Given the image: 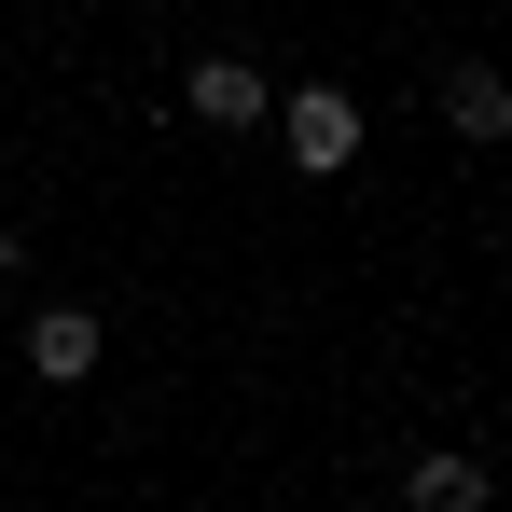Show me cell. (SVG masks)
<instances>
[{"label":"cell","mask_w":512,"mask_h":512,"mask_svg":"<svg viewBox=\"0 0 512 512\" xmlns=\"http://www.w3.org/2000/svg\"><path fill=\"white\" fill-rule=\"evenodd\" d=\"M277 125H291V167H305V180H333L346 153H360V97H333V84H291Z\"/></svg>","instance_id":"cell-1"},{"label":"cell","mask_w":512,"mask_h":512,"mask_svg":"<svg viewBox=\"0 0 512 512\" xmlns=\"http://www.w3.org/2000/svg\"><path fill=\"white\" fill-rule=\"evenodd\" d=\"M180 111H194V125H263L277 84H263L250 56H194V70H180Z\"/></svg>","instance_id":"cell-2"},{"label":"cell","mask_w":512,"mask_h":512,"mask_svg":"<svg viewBox=\"0 0 512 512\" xmlns=\"http://www.w3.org/2000/svg\"><path fill=\"white\" fill-rule=\"evenodd\" d=\"M97 346H111V333H97V305H42V319H28V374H42V388H84Z\"/></svg>","instance_id":"cell-3"},{"label":"cell","mask_w":512,"mask_h":512,"mask_svg":"<svg viewBox=\"0 0 512 512\" xmlns=\"http://www.w3.org/2000/svg\"><path fill=\"white\" fill-rule=\"evenodd\" d=\"M443 125H457V139H512V70L457 56V70H443Z\"/></svg>","instance_id":"cell-4"},{"label":"cell","mask_w":512,"mask_h":512,"mask_svg":"<svg viewBox=\"0 0 512 512\" xmlns=\"http://www.w3.org/2000/svg\"><path fill=\"white\" fill-rule=\"evenodd\" d=\"M402 499H416V512H485V471H471V457H416Z\"/></svg>","instance_id":"cell-5"}]
</instances>
